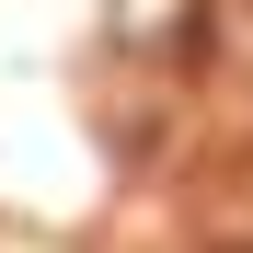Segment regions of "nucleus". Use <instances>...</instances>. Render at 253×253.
Segmentation results:
<instances>
[{
  "instance_id": "nucleus-1",
  "label": "nucleus",
  "mask_w": 253,
  "mask_h": 253,
  "mask_svg": "<svg viewBox=\"0 0 253 253\" xmlns=\"http://www.w3.org/2000/svg\"><path fill=\"white\" fill-rule=\"evenodd\" d=\"M219 253H242V242H219Z\"/></svg>"
}]
</instances>
